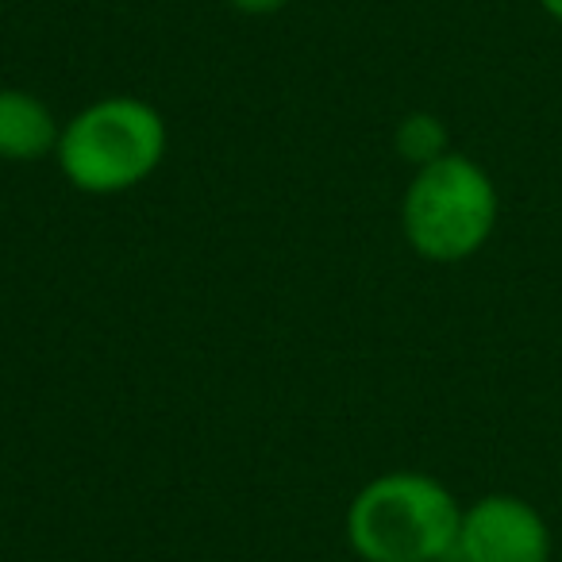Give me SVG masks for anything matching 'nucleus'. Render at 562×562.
I'll return each mask as SVG.
<instances>
[{"label": "nucleus", "mask_w": 562, "mask_h": 562, "mask_svg": "<svg viewBox=\"0 0 562 562\" xmlns=\"http://www.w3.org/2000/svg\"><path fill=\"white\" fill-rule=\"evenodd\" d=\"M235 9L247 12V16H273V12H281L290 0H232Z\"/></svg>", "instance_id": "obj_7"}, {"label": "nucleus", "mask_w": 562, "mask_h": 562, "mask_svg": "<svg viewBox=\"0 0 562 562\" xmlns=\"http://www.w3.org/2000/svg\"><path fill=\"white\" fill-rule=\"evenodd\" d=\"M459 562H551V528L543 513L516 493H485L462 508Z\"/></svg>", "instance_id": "obj_4"}, {"label": "nucleus", "mask_w": 562, "mask_h": 562, "mask_svg": "<svg viewBox=\"0 0 562 562\" xmlns=\"http://www.w3.org/2000/svg\"><path fill=\"white\" fill-rule=\"evenodd\" d=\"M462 508L443 482L420 470H393L355 493L347 543L362 562L454 559Z\"/></svg>", "instance_id": "obj_1"}, {"label": "nucleus", "mask_w": 562, "mask_h": 562, "mask_svg": "<svg viewBox=\"0 0 562 562\" xmlns=\"http://www.w3.org/2000/svg\"><path fill=\"white\" fill-rule=\"evenodd\" d=\"M539 4H543V12H547V16H551V20H559V24H562V0H539Z\"/></svg>", "instance_id": "obj_8"}, {"label": "nucleus", "mask_w": 562, "mask_h": 562, "mask_svg": "<svg viewBox=\"0 0 562 562\" xmlns=\"http://www.w3.org/2000/svg\"><path fill=\"white\" fill-rule=\"evenodd\" d=\"M497 186L474 158L447 150L413 173L401 201V232L428 262H462L490 243L497 227Z\"/></svg>", "instance_id": "obj_3"}, {"label": "nucleus", "mask_w": 562, "mask_h": 562, "mask_svg": "<svg viewBox=\"0 0 562 562\" xmlns=\"http://www.w3.org/2000/svg\"><path fill=\"white\" fill-rule=\"evenodd\" d=\"M55 112L27 89H0V158L4 162H40L58 150Z\"/></svg>", "instance_id": "obj_5"}, {"label": "nucleus", "mask_w": 562, "mask_h": 562, "mask_svg": "<svg viewBox=\"0 0 562 562\" xmlns=\"http://www.w3.org/2000/svg\"><path fill=\"white\" fill-rule=\"evenodd\" d=\"M55 158L81 193H124L147 181L166 158V120L139 97H101L63 124Z\"/></svg>", "instance_id": "obj_2"}, {"label": "nucleus", "mask_w": 562, "mask_h": 562, "mask_svg": "<svg viewBox=\"0 0 562 562\" xmlns=\"http://www.w3.org/2000/svg\"><path fill=\"white\" fill-rule=\"evenodd\" d=\"M393 143H397L401 158H408L416 170L436 162V158H443L447 150H451L447 147V124L439 116H431V112H413V116L401 120Z\"/></svg>", "instance_id": "obj_6"}]
</instances>
